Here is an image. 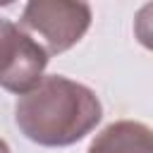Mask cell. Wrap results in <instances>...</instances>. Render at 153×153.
<instances>
[{
	"instance_id": "1",
	"label": "cell",
	"mask_w": 153,
	"mask_h": 153,
	"mask_svg": "<svg viewBox=\"0 0 153 153\" xmlns=\"http://www.w3.org/2000/svg\"><path fill=\"white\" fill-rule=\"evenodd\" d=\"M100 117L103 105L96 91L62 74L43 76L33 91L14 103L19 131L45 148H65L81 141L96 129Z\"/></svg>"
},
{
	"instance_id": "2",
	"label": "cell",
	"mask_w": 153,
	"mask_h": 153,
	"mask_svg": "<svg viewBox=\"0 0 153 153\" xmlns=\"http://www.w3.org/2000/svg\"><path fill=\"white\" fill-rule=\"evenodd\" d=\"M93 19L88 2L72 0H31L24 5L19 26L41 36L48 55H60L76 45Z\"/></svg>"
},
{
	"instance_id": "3",
	"label": "cell",
	"mask_w": 153,
	"mask_h": 153,
	"mask_svg": "<svg viewBox=\"0 0 153 153\" xmlns=\"http://www.w3.org/2000/svg\"><path fill=\"white\" fill-rule=\"evenodd\" d=\"M48 50L31 38L19 24L0 19V86L10 93L26 96L43 81Z\"/></svg>"
},
{
	"instance_id": "4",
	"label": "cell",
	"mask_w": 153,
	"mask_h": 153,
	"mask_svg": "<svg viewBox=\"0 0 153 153\" xmlns=\"http://www.w3.org/2000/svg\"><path fill=\"white\" fill-rule=\"evenodd\" d=\"M86 153H153V129L134 120L112 122L96 134Z\"/></svg>"
},
{
	"instance_id": "5",
	"label": "cell",
	"mask_w": 153,
	"mask_h": 153,
	"mask_svg": "<svg viewBox=\"0 0 153 153\" xmlns=\"http://www.w3.org/2000/svg\"><path fill=\"white\" fill-rule=\"evenodd\" d=\"M134 36L146 50H153V2L139 7L134 17Z\"/></svg>"
},
{
	"instance_id": "6",
	"label": "cell",
	"mask_w": 153,
	"mask_h": 153,
	"mask_svg": "<svg viewBox=\"0 0 153 153\" xmlns=\"http://www.w3.org/2000/svg\"><path fill=\"white\" fill-rule=\"evenodd\" d=\"M0 153H12V151H10V146H7V141H5V139H0Z\"/></svg>"
}]
</instances>
